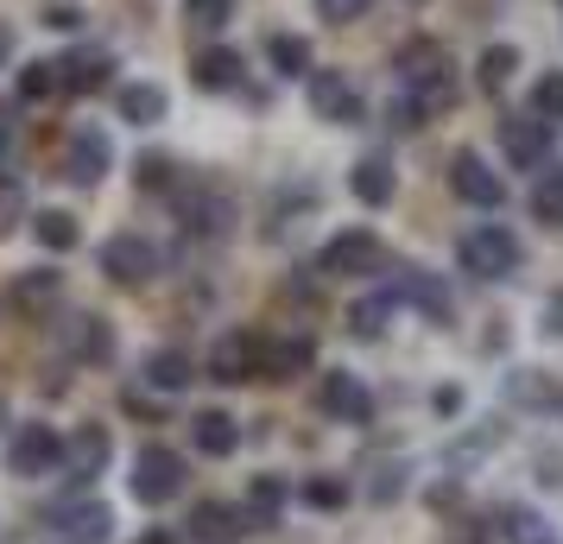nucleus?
I'll list each match as a JSON object with an SVG mask.
<instances>
[{
	"instance_id": "nucleus-5",
	"label": "nucleus",
	"mask_w": 563,
	"mask_h": 544,
	"mask_svg": "<svg viewBox=\"0 0 563 544\" xmlns=\"http://www.w3.org/2000/svg\"><path fill=\"white\" fill-rule=\"evenodd\" d=\"M260 367H266V336L260 330H229V336L209 348V380H222V387L260 380Z\"/></svg>"
},
{
	"instance_id": "nucleus-38",
	"label": "nucleus",
	"mask_w": 563,
	"mask_h": 544,
	"mask_svg": "<svg viewBox=\"0 0 563 544\" xmlns=\"http://www.w3.org/2000/svg\"><path fill=\"white\" fill-rule=\"evenodd\" d=\"M184 20L203 32H222L234 20V0H184Z\"/></svg>"
},
{
	"instance_id": "nucleus-31",
	"label": "nucleus",
	"mask_w": 563,
	"mask_h": 544,
	"mask_svg": "<svg viewBox=\"0 0 563 544\" xmlns=\"http://www.w3.org/2000/svg\"><path fill=\"white\" fill-rule=\"evenodd\" d=\"M507 399L512 406H563V392L538 374V367H519V374H507Z\"/></svg>"
},
{
	"instance_id": "nucleus-49",
	"label": "nucleus",
	"mask_w": 563,
	"mask_h": 544,
	"mask_svg": "<svg viewBox=\"0 0 563 544\" xmlns=\"http://www.w3.org/2000/svg\"><path fill=\"white\" fill-rule=\"evenodd\" d=\"M0 424H7V399H0Z\"/></svg>"
},
{
	"instance_id": "nucleus-1",
	"label": "nucleus",
	"mask_w": 563,
	"mask_h": 544,
	"mask_svg": "<svg viewBox=\"0 0 563 544\" xmlns=\"http://www.w3.org/2000/svg\"><path fill=\"white\" fill-rule=\"evenodd\" d=\"M393 70H399V96H406L424 121L456 102V64H450V52H443L437 38H406V45L393 52Z\"/></svg>"
},
{
	"instance_id": "nucleus-14",
	"label": "nucleus",
	"mask_w": 563,
	"mask_h": 544,
	"mask_svg": "<svg viewBox=\"0 0 563 544\" xmlns=\"http://www.w3.org/2000/svg\"><path fill=\"white\" fill-rule=\"evenodd\" d=\"M178 215H184V229H190V234L222 241V234H229V222H234V197H229V190H216V184H197V190L178 203Z\"/></svg>"
},
{
	"instance_id": "nucleus-9",
	"label": "nucleus",
	"mask_w": 563,
	"mask_h": 544,
	"mask_svg": "<svg viewBox=\"0 0 563 544\" xmlns=\"http://www.w3.org/2000/svg\"><path fill=\"white\" fill-rule=\"evenodd\" d=\"M158 247L146 241V234H114L102 247V273L114 279V286H146V279H158Z\"/></svg>"
},
{
	"instance_id": "nucleus-43",
	"label": "nucleus",
	"mask_w": 563,
	"mask_h": 544,
	"mask_svg": "<svg viewBox=\"0 0 563 544\" xmlns=\"http://www.w3.org/2000/svg\"><path fill=\"white\" fill-rule=\"evenodd\" d=\"M367 493H374V500H399V468H374Z\"/></svg>"
},
{
	"instance_id": "nucleus-40",
	"label": "nucleus",
	"mask_w": 563,
	"mask_h": 544,
	"mask_svg": "<svg viewBox=\"0 0 563 544\" xmlns=\"http://www.w3.org/2000/svg\"><path fill=\"white\" fill-rule=\"evenodd\" d=\"M305 500H310V507H323V513H335V507L349 500V481H335V475H317V481H305Z\"/></svg>"
},
{
	"instance_id": "nucleus-25",
	"label": "nucleus",
	"mask_w": 563,
	"mask_h": 544,
	"mask_svg": "<svg viewBox=\"0 0 563 544\" xmlns=\"http://www.w3.org/2000/svg\"><path fill=\"white\" fill-rule=\"evenodd\" d=\"M190 380H197V367H190V355H184V348H158V355H146V387L184 392Z\"/></svg>"
},
{
	"instance_id": "nucleus-24",
	"label": "nucleus",
	"mask_w": 563,
	"mask_h": 544,
	"mask_svg": "<svg viewBox=\"0 0 563 544\" xmlns=\"http://www.w3.org/2000/svg\"><path fill=\"white\" fill-rule=\"evenodd\" d=\"M190 443L203 449V456H234L241 449V424L229 412H197L190 418Z\"/></svg>"
},
{
	"instance_id": "nucleus-47",
	"label": "nucleus",
	"mask_w": 563,
	"mask_h": 544,
	"mask_svg": "<svg viewBox=\"0 0 563 544\" xmlns=\"http://www.w3.org/2000/svg\"><path fill=\"white\" fill-rule=\"evenodd\" d=\"M7 140H13V108L0 102V146H7Z\"/></svg>"
},
{
	"instance_id": "nucleus-6",
	"label": "nucleus",
	"mask_w": 563,
	"mask_h": 544,
	"mask_svg": "<svg viewBox=\"0 0 563 544\" xmlns=\"http://www.w3.org/2000/svg\"><path fill=\"white\" fill-rule=\"evenodd\" d=\"M500 153H507L512 171H544V158H551V121H538V114H500Z\"/></svg>"
},
{
	"instance_id": "nucleus-10",
	"label": "nucleus",
	"mask_w": 563,
	"mask_h": 544,
	"mask_svg": "<svg viewBox=\"0 0 563 544\" xmlns=\"http://www.w3.org/2000/svg\"><path fill=\"white\" fill-rule=\"evenodd\" d=\"M7 463H13V475H26V481L57 475V468H64V437H57L52 424H20V437H13V449H7Z\"/></svg>"
},
{
	"instance_id": "nucleus-41",
	"label": "nucleus",
	"mask_w": 563,
	"mask_h": 544,
	"mask_svg": "<svg viewBox=\"0 0 563 544\" xmlns=\"http://www.w3.org/2000/svg\"><path fill=\"white\" fill-rule=\"evenodd\" d=\"M361 13H367V0H317V20H330V26H355Z\"/></svg>"
},
{
	"instance_id": "nucleus-26",
	"label": "nucleus",
	"mask_w": 563,
	"mask_h": 544,
	"mask_svg": "<svg viewBox=\"0 0 563 544\" xmlns=\"http://www.w3.org/2000/svg\"><path fill=\"white\" fill-rule=\"evenodd\" d=\"M494 519H500V539L507 544H558V532H551L532 507H500Z\"/></svg>"
},
{
	"instance_id": "nucleus-32",
	"label": "nucleus",
	"mask_w": 563,
	"mask_h": 544,
	"mask_svg": "<svg viewBox=\"0 0 563 544\" xmlns=\"http://www.w3.org/2000/svg\"><path fill=\"white\" fill-rule=\"evenodd\" d=\"M285 507V481L279 475H254V488H247V525H273Z\"/></svg>"
},
{
	"instance_id": "nucleus-8",
	"label": "nucleus",
	"mask_w": 563,
	"mask_h": 544,
	"mask_svg": "<svg viewBox=\"0 0 563 544\" xmlns=\"http://www.w3.org/2000/svg\"><path fill=\"white\" fill-rule=\"evenodd\" d=\"M450 190H456L462 203H475V209H500L507 203V178H500L482 153H468V146L450 158Z\"/></svg>"
},
{
	"instance_id": "nucleus-19",
	"label": "nucleus",
	"mask_w": 563,
	"mask_h": 544,
	"mask_svg": "<svg viewBox=\"0 0 563 544\" xmlns=\"http://www.w3.org/2000/svg\"><path fill=\"white\" fill-rule=\"evenodd\" d=\"M57 70H64V96H102L108 82H114V57L108 52H70V57H57Z\"/></svg>"
},
{
	"instance_id": "nucleus-33",
	"label": "nucleus",
	"mask_w": 563,
	"mask_h": 544,
	"mask_svg": "<svg viewBox=\"0 0 563 544\" xmlns=\"http://www.w3.org/2000/svg\"><path fill=\"white\" fill-rule=\"evenodd\" d=\"M393 304H399L393 291H374V298H361V304H349V330L374 342V336L386 330V317H393Z\"/></svg>"
},
{
	"instance_id": "nucleus-42",
	"label": "nucleus",
	"mask_w": 563,
	"mask_h": 544,
	"mask_svg": "<svg viewBox=\"0 0 563 544\" xmlns=\"http://www.w3.org/2000/svg\"><path fill=\"white\" fill-rule=\"evenodd\" d=\"M45 26H57V32H77V26H82V13L70 7V0H57V7H45Z\"/></svg>"
},
{
	"instance_id": "nucleus-29",
	"label": "nucleus",
	"mask_w": 563,
	"mask_h": 544,
	"mask_svg": "<svg viewBox=\"0 0 563 544\" xmlns=\"http://www.w3.org/2000/svg\"><path fill=\"white\" fill-rule=\"evenodd\" d=\"M32 234H38V247H52V254H70V247L82 241V234H77V215H70V209H38Z\"/></svg>"
},
{
	"instance_id": "nucleus-12",
	"label": "nucleus",
	"mask_w": 563,
	"mask_h": 544,
	"mask_svg": "<svg viewBox=\"0 0 563 544\" xmlns=\"http://www.w3.org/2000/svg\"><path fill=\"white\" fill-rule=\"evenodd\" d=\"M317 406H323L335 424H374V392L361 387L355 374H342V367L317 380Z\"/></svg>"
},
{
	"instance_id": "nucleus-15",
	"label": "nucleus",
	"mask_w": 563,
	"mask_h": 544,
	"mask_svg": "<svg viewBox=\"0 0 563 544\" xmlns=\"http://www.w3.org/2000/svg\"><path fill=\"white\" fill-rule=\"evenodd\" d=\"M241 532H247V513L229 507V500H197L190 507V539L197 544H241Z\"/></svg>"
},
{
	"instance_id": "nucleus-13",
	"label": "nucleus",
	"mask_w": 563,
	"mask_h": 544,
	"mask_svg": "<svg viewBox=\"0 0 563 544\" xmlns=\"http://www.w3.org/2000/svg\"><path fill=\"white\" fill-rule=\"evenodd\" d=\"M393 298L411 304V311H424L431 323H443V317L456 311V298H450V286H443V273H431V266H406V273L393 279Z\"/></svg>"
},
{
	"instance_id": "nucleus-44",
	"label": "nucleus",
	"mask_w": 563,
	"mask_h": 544,
	"mask_svg": "<svg viewBox=\"0 0 563 544\" xmlns=\"http://www.w3.org/2000/svg\"><path fill=\"white\" fill-rule=\"evenodd\" d=\"M538 481H544V488H563V456L538 449Z\"/></svg>"
},
{
	"instance_id": "nucleus-22",
	"label": "nucleus",
	"mask_w": 563,
	"mask_h": 544,
	"mask_svg": "<svg viewBox=\"0 0 563 544\" xmlns=\"http://www.w3.org/2000/svg\"><path fill=\"white\" fill-rule=\"evenodd\" d=\"M114 108H121V121H133V127H158L172 102H165L158 82H121V89H114Z\"/></svg>"
},
{
	"instance_id": "nucleus-18",
	"label": "nucleus",
	"mask_w": 563,
	"mask_h": 544,
	"mask_svg": "<svg viewBox=\"0 0 563 544\" xmlns=\"http://www.w3.org/2000/svg\"><path fill=\"white\" fill-rule=\"evenodd\" d=\"M57 532L70 544H108L114 539V513H108L102 500H77V507H57Z\"/></svg>"
},
{
	"instance_id": "nucleus-35",
	"label": "nucleus",
	"mask_w": 563,
	"mask_h": 544,
	"mask_svg": "<svg viewBox=\"0 0 563 544\" xmlns=\"http://www.w3.org/2000/svg\"><path fill=\"white\" fill-rule=\"evenodd\" d=\"M512 70H519V52H512V45H487L482 52V89L487 96H500L512 82Z\"/></svg>"
},
{
	"instance_id": "nucleus-4",
	"label": "nucleus",
	"mask_w": 563,
	"mask_h": 544,
	"mask_svg": "<svg viewBox=\"0 0 563 544\" xmlns=\"http://www.w3.org/2000/svg\"><path fill=\"white\" fill-rule=\"evenodd\" d=\"M128 488H133L140 507H165V500H178L184 493V456L178 449H165V443H146V449L133 456Z\"/></svg>"
},
{
	"instance_id": "nucleus-45",
	"label": "nucleus",
	"mask_w": 563,
	"mask_h": 544,
	"mask_svg": "<svg viewBox=\"0 0 563 544\" xmlns=\"http://www.w3.org/2000/svg\"><path fill=\"white\" fill-rule=\"evenodd\" d=\"M544 336H551V342L563 336V298H551V304H544Z\"/></svg>"
},
{
	"instance_id": "nucleus-36",
	"label": "nucleus",
	"mask_w": 563,
	"mask_h": 544,
	"mask_svg": "<svg viewBox=\"0 0 563 544\" xmlns=\"http://www.w3.org/2000/svg\"><path fill=\"white\" fill-rule=\"evenodd\" d=\"M20 222H26V184L13 178V171H0V241L20 229Z\"/></svg>"
},
{
	"instance_id": "nucleus-30",
	"label": "nucleus",
	"mask_w": 563,
	"mask_h": 544,
	"mask_svg": "<svg viewBox=\"0 0 563 544\" xmlns=\"http://www.w3.org/2000/svg\"><path fill=\"white\" fill-rule=\"evenodd\" d=\"M52 96H64V70H57V57L26 64V70H20V102H52Z\"/></svg>"
},
{
	"instance_id": "nucleus-37",
	"label": "nucleus",
	"mask_w": 563,
	"mask_h": 544,
	"mask_svg": "<svg viewBox=\"0 0 563 544\" xmlns=\"http://www.w3.org/2000/svg\"><path fill=\"white\" fill-rule=\"evenodd\" d=\"M133 184H140V190H172V184H178V165H172L165 153H146L140 165H133Z\"/></svg>"
},
{
	"instance_id": "nucleus-7",
	"label": "nucleus",
	"mask_w": 563,
	"mask_h": 544,
	"mask_svg": "<svg viewBox=\"0 0 563 544\" xmlns=\"http://www.w3.org/2000/svg\"><path fill=\"white\" fill-rule=\"evenodd\" d=\"M305 96H310V108H317V121H330V127H355L361 121V89L342 77V70H310Z\"/></svg>"
},
{
	"instance_id": "nucleus-34",
	"label": "nucleus",
	"mask_w": 563,
	"mask_h": 544,
	"mask_svg": "<svg viewBox=\"0 0 563 544\" xmlns=\"http://www.w3.org/2000/svg\"><path fill=\"white\" fill-rule=\"evenodd\" d=\"M532 215L544 222V229H563V165L544 171V184L532 190Z\"/></svg>"
},
{
	"instance_id": "nucleus-23",
	"label": "nucleus",
	"mask_w": 563,
	"mask_h": 544,
	"mask_svg": "<svg viewBox=\"0 0 563 544\" xmlns=\"http://www.w3.org/2000/svg\"><path fill=\"white\" fill-rule=\"evenodd\" d=\"M349 190H355V203L386 209V203H393V190H399V178H393V165L374 153V158H361L355 171H349Z\"/></svg>"
},
{
	"instance_id": "nucleus-3",
	"label": "nucleus",
	"mask_w": 563,
	"mask_h": 544,
	"mask_svg": "<svg viewBox=\"0 0 563 544\" xmlns=\"http://www.w3.org/2000/svg\"><path fill=\"white\" fill-rule=\"evenodd\" d=\"M380 266H386V241L374 229H342L317 254V273H330V279H374Z\"/></svg>"
},
{
	"instance_id": "nucleus-17",
	"label": "nucleus",
	"mask_w": 563,
	"mask_h": 544,
	"mask_svg": "<svg viewBox=\"0 0 563 544\" xmlns=\"http://www.w3.org/2000/svg\"><path fill=\"white\" fill-rule=\"evenodd\" d=\"M64 348H70V362H114V330H108V317L96 311H82L64 323Z\"/></svg>"
},
{
	"instance_id": "nucleus-28",
	"label": "nucleus",
	"mask_w": 563,
	"mask_h": 544,
	"mask_svg": "<svg viewBox=\"0 0 563 544\" xmlns=\"http://www.w3.org/2000/svg\"><path fill=\"white\" fill-rule=\"evenodd\" d=\"M266 57H273L279 77H310V38H298V32H273Z\"/></svg>"
},
{
	"instance_id": "nucleus-20",
	"label": "nucleus",
	"mask_w": 563,
	"mask_h": 544,
	"mask_svg": "<svg viewBox=\"0 0 563 544\" xmlns=\"http://www.w3.org/2000/svg\"><path fill=\"white\" fill-rule=\"evenodd\" d=\"M310 362H317V342L310 336H266V367H260V380H298Z\"/></svg>"
},
{
	"instance_id": "nucleus-48",
	"label": "nucleus",
	"mask_w": 563,
	"mask_h": 544,
	"mask_svg": "<svg viewBox=\"0 0 563 544\" xmlns=\"http://www.w3.org/2000/svg\"><path fill=\"white\" fill-rule=\"evenodd\" d=\"M13 57V26H0V64Z\"/></svg>"
},
{
	"instance_id": "nucleus-21",
	"label": "nucleus",
	"mask_w": 563,
	"mask_h": 544,
	"mask_svg": "<svg viewBox=\"0 0 563 544\" xmlns=\"http://www.w3.org/2000/svg\"><path fill=\"white\" fill-rule=\"evenodd\" d=\"M190 82L209 89V96L234 89V82H241V52H229V45H203V52L190 57Z\"/></svg>"
},
{
	"instance_id": "nucleus-16",
	"label": "nucleus",
	"mask_w": 563,
	"mask_h": 544,
	"mask_svg": "<svg viewBox=\"0 0 563 544\" xmlns=\"http://www.w3.org/2000/svg\"><path fill=\"white\" fill-rule=\"evenodd\" d=\"M114 456V437H108V424H82L77 437H64V468L77 475V481H96Z\"/></svg>"
},
{
	"instance_id": "nucleus-39",
	"label": "nucleus",
	"mask_w": 563,
	"mask_h": 544,
	"mask_svg": "<svg viewBox=\"0 0 563 544\" xmlns=\"http://www.w3.org/2000/svg\"><path fill=\"white\" fill-rule=\"evenodd\" d=\"M532 114H538V121H563V70L538 77V89H532Z\"/></svg>"
},
{
	"instance_id": "nucleus-2",
	"label": "nucleus",
	"mask_w": 563,
	"mask_h": 544,
	"mask_svg": "<svg viewBox=\"0 0 563 544\" xmlns=\"http://www.w3.org/2000/svg\"><path fill=\"white\" fill-rule=\"evenodd\" d=\"M456 259H462V273H475V279H507V273H519L526 247H519V234L507 222H482V229H468L456 241Z\"/></svg>"
},
{
	"instance_id": "nucleus-46",
	"label": "nucleus",
	"mask_w": 563,
	"mask_h": 544,
	"mask_svg": "<svg viewBox=\"0 0 563 544\" xmlns=\"http://www.w3.org/2000/svg\"><path fill=\"white\" fill-rule=\"evenodd\" d=\"M133 544H178V532H165V525H153V532H140Z\"/></svg>"
},
{
	"instance_id": "nucleus-27",
	"label": "nucleus",
	"mask_w": 563,
	"mask_h": 544,
	"mask_svg": "<svg viewBox=\"0 0 563 544\" xmlns=\"http://www.w3.org/2000/svg\"><path fill=\"white\" fill-rule=\"evenodd\" d=\"M57 291H64V279L38 266V273H20V279H13V304H20L26 317H38L45 304H57Z\"/></svg>"
},
{
	"instance_id": "nucleus-11",
	"label": "nucleus",
	"mask_w": 563,
	"mask_h": 544,
	"mask_svg": "<svg viewBox=\"0 0 563 544\" xmlns=\"http://www.w3.org/2000/svg\"><path fill=\"white\" fill-rule=\"evenodd\" d=\"M108 165H114V146H108L102 127H77L64 140V178L82 184V190H96L108 178Z\"/></svg>"
}]
</instances>
